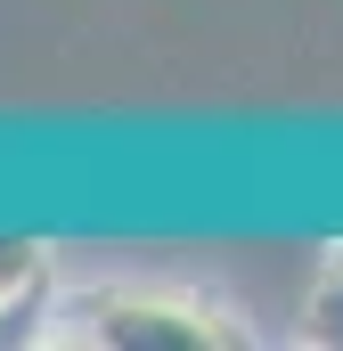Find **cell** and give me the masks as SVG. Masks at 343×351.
<instances>
[{
	"label": "cell",
	"instance_id": "6da1fadb",
	"mask_svg": "<svg viewBox=\"0 0 343 351\" xmlns=\"http://www.w3.org/2000/svg\"><path fill=\"white\" fill-rule=\"evenodd\" d=\"M49 343H115V351H229L246 343L237 319H221L196 294H164V286H82L58 302Z\"/></svg>",
	"mask_w": 343,
	"mask_h": 351
},
{
	"label": "cell",
	"instance_id": "7a4b0ae2",
	"mask_svg": "<svg viewBox=\"0 0 343 351\" xmlns=\"http://www.w3.org/2000/svg\"><path fill=\"white\" fill-rule=\"evenodd\" d=\"M303 343L343 351V262H327V278H319L311 302H303Z\"/></svg>",
	"mask_w": 343,
	"mask_h": 351
},
{
	"label": "cell",
	"instance_id": "3957f363",
	"mask_svg": "<svg viewBox=\"0 0 343 351\" xmlns=\"http://www.w3.org/2000/svg\"><path fill=\"white\" fill-rule=\"evenodd\" d=\"M41 278H49V245L41 237H0V302L41 286Z\"/></svg>",
	"mask_w": 343,
	"mask_h": 351
},
{
	"label": "cell",
	"instance_id": "277c9868",
	"mask_svg": "<svg viewBox=\"0 0 343 351\" xmlns=\"http://www.w3.org/2000/svg\"><path fill=\"white\" fill-rule=\"evenodd\" d=\"M327 262H343V245H335V254H327Z\"/></svg>",
	"mask_w": 343,
	"mask_h": 351
}]
</instances>
